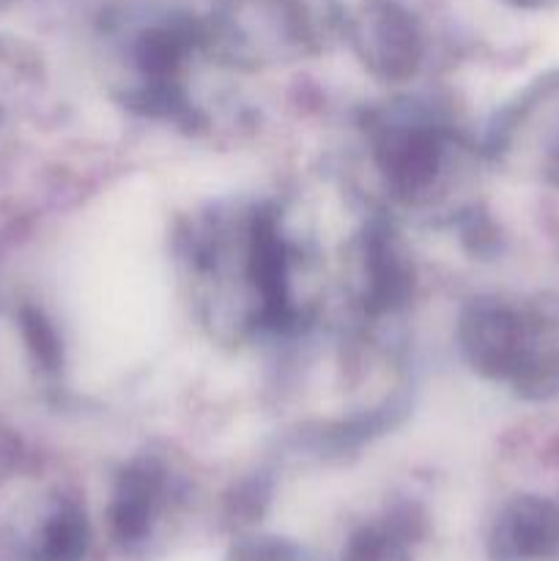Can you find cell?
<instances>
[{"mask_svg": "<svg viewBox=\"0 0 559 561\" xmlns=\"http://www.w3.org/2000/svg\"><path fill=\"white\" fill-rule=\"evenodd\" d=\"M507 540L521 557H557L559 510L535 496L518 499L507 513Z\"/></svg>", "mask_w": 559, "mask_h": 561, "instance_id": "cell-3", "label": "cell"}, {"mask_svg": "<svg viewBox=\"0 0 559 561\" xmlns=\"http://www.w3.org/2000/svg\"><path fill=\"white\" fill-rule=\"evenodd\" d=\"M88 548V524L80 510L66 507L44 526L38 561H82Z\"/></svg>", "mask_w": 559, "mask_h": 561, "instance_id": "cell-4", "label": "cell"}, {"mask_svg": "<svg viewBox=\"0 0 559 561\" xmlns=\"http://www.w3.org/2000/svg\"><path fill=\"white\" fill-rule=\"evenodd\" d=\"M513 3H521V5H535V3H543V0H513Z\"/></svg>", "mask_w": 559, "mask_h": 561, "instance_id": "cell-5", "label": "cell"}, {"mask_svg": "<svg viewBox=\"0 0 559 561\" xmlns=\"http://www.w3.org/2000/svg\"><path fill=\"white\" fill-rule=\"evenodd\" d=\"M532 129L537 142V168L548 184L559 186V77L543 82L510 118L502 131Z\"/></svg>", "mask_w": 559, "mask_h": 561, "instance_id": "cell-2", "label": "cell"}, {"mask_svg": "<svg viewBox=\"0 0 559 561\" xmlns=\"http://www.w3.org/2000/svg\"><path fill=\"white\" fill-rule=\"evenodd\" d=\"M360 55L384 80H406L422 60V33L414 14L395 0H367L354 16Z\"/></svg>", "mask_w": 559, "mask_h": 561, "instance_id": "cell-1", "label": "cell"}]
</instances>
